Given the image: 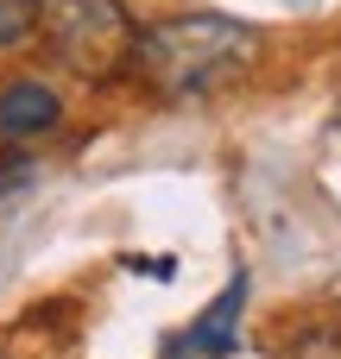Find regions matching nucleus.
<instances>
[{"label": "nucleus", "instance_id": "6", "mask_svg": "<svg viewBox=\"0 0 341 359\" xmlns=\"http://www.w3.org/2000/svg\"><path fill=\"white\" fill-rule=\"evenodd\" d=\"M38 38V0H0V50Z\"/></svg>", "mask_w": 341, "mask_h": 359}, {"label": "nucleus", "instance_id": "3", "mask_svg": "<svg viewBox=\"0 0 341 359\" xmlns=\"http://www.w3.org/2000/svg\"><path fill=\"white\" fill-rule=\"evenodd\" d=\"M57 114H63V101H57L44 82H32V76L0 88V139H6V145L44 139V133L57 126Z\"/></svg>", "mask_w": 341, "mask_h": 359}, {"label": "nucleus", "instance_id": "2", "mask_svg": "<svg viewBox=\"0 0 341 359\" xmlns=\"http://www.w3.org/2000/svg\"><path fill=\"white\" fill-rule=\"evenodd\" d=\"M38 38L82 82L127 76L139 50V25L120 0H38Z\"/></svg>", "mask_w": 341, "mask_h": 359}, {"label": "nucleus", "instance_id": "5", "mask_svg": "<svg viewBox=\"0 0 341 359\" xmlns=\"http://www.w3.org/2000/svg\"><path fill=\"white\" fill-rule=\"evenodd\" d=\"M285 359H341V309H329V316H310V322L291 334Z\"/></svg>", "mask_w": 341, "mask_h": 359}, {"label": "nucleus", "instance_id": "1", "mask_svg": "<svg viewBox=\"0 0 341 359\" xmlns=\"http://www.w3.org/2000/svg\"><path fill=\"white\" fill-rule=\"evenodd\" d=\"M253 57H259L253 25H240L228 13H184V19H165L152 32H139L133 76L158 101H196L221 82H234Z\"/></svg>", "mask_w": 341, "mask_h": 359}, {"label": "nucleus", "instance_id": "4", "mask_svg": "<svg viewBox=\"0 0 341 359\" xmlns=\"http://www.w3.org/2000/svg\"><path fill=\"white\" fill-rule=\"evenodd\" d=\"M240 303H247V278H234V284L215 297V309H202V316H196V328L171 341V353H202V359L234 353V322H240Z\"/></svg>", "mask_w": 341, "mask_h": 359}, {"label": "nucleus", "instance_id": "7", "mask_svg": "<svg viewBox=\"0 0 341 359\" xmlns=\"http://www.w3.org/2000/svg\"><path fill=\"white\" fill-rule=\"evenodd\" d=\"M25 170H32L25 158H6V164H0V189H19V183H25Z\"/></svg>", "mask_w": 341, "mask_h": 359}]
</instances>
